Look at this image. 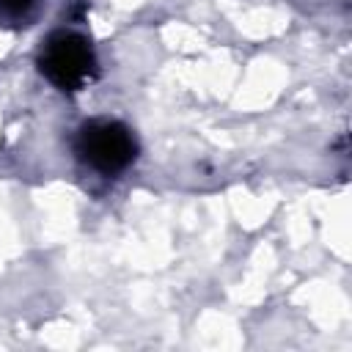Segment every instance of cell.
<instances>
[{
    "instance_id": "obj_2",
    "label": "cell",
    "mask_w": 352,
    "mask_h": 352,
    "mask_svg": "<svg viewBox=\"0 0 352 352\" xmlns=\"http://www.w3.org/2000/svg\"><path fill=\"white\" fill-rule=\"evenodd\" d=\"M74 151L88 168L113 176L135 162L138 138L126 124L116 118H91L80 124L74 138Z\"/></svg>"
},
{
    "instance_id": "obj_3",
    "label": "cell",
    "mask_w": 352,
    "mask_h": 352,
    "mask_svg": "<svg viewBox=\"0 0 352 352\" xmlns=\"http://www.w3.org/2000/svg\"><path fill=\"white\" fill-rule=\"evenodd\" d=\"M36 3L38 0H0V25H6V28L25 25L33 16Z\"/></svg>"
},
{
    "instance_id": "obj_1",
    "label": "cell",
    "mask_w": 352,
    "mask_h": 352,
    "mask_svg": "<svg viewBox=\"0 0 352 352\" xmlns=\"http://www.w3.org/2000/svg\"><path fill=\"white\" fill-rule=\"evenodd\" d=\"M38 72L60 91H82L96 77V55L85 36L74 30H52L38 50Z\"/></svg>"
}]
</instances>
